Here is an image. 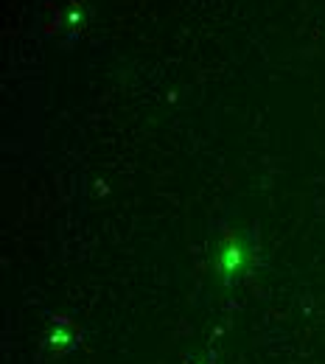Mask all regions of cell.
Segmentation results:
<instances>
[{
    "label": "cell",
    "instance_id": "1",
    "mask_svg": "<svg viewBox=\"0 0 325 364\" xmlns=\"http://www.w3.org/2000/svg\"><path fill=\"white\" fill-rule=\"evenodd\" d=\"M56 328H59V331H53V336H50L48 342H50V348H56V350H68V348L76 342V331H73V325H68L65 319H56Z\"/></svg>",
    "mask_w": 325,
    "mask_h": 364
},
{
    "label": "cell",
    "instance_id": "2",
    "mask_svg": "<svg viewBox=\"0 0 325 364\" xmlns=\"http://www.w3.org/2000/svg\"><path fill=\"white\" fill-rule=\"evenodd\" d=\"M202 364H211V362H202Z\"/></svg>",
    "mask_w": 325,
    "mask_h": 364
}]
</instances>
